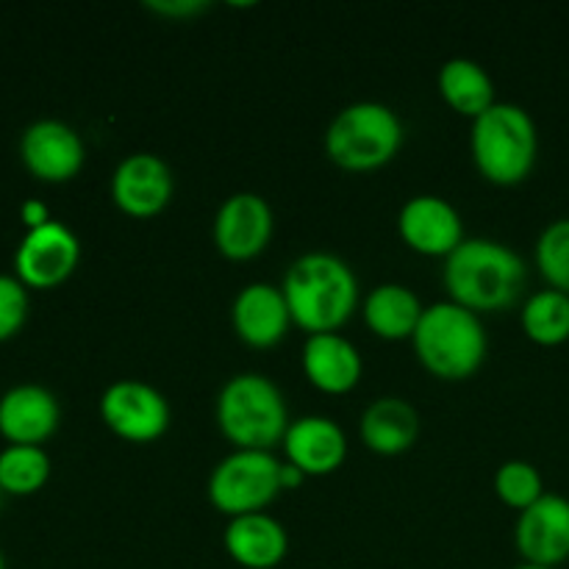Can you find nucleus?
<instances>
[{
  "mask_svg": "<svg viewBox=\"0 0 569 569\" xmlns=\"http://www.w3.org/2000/svg\"><path fill=\"white\" fill-rule=\"evenodd\" d=\"M292 322L309 333H333L350 320L359 303V278L353 267L326 250L298 256L283 276Z\"/></svg>",
  "mask_w": 569,
  "mask_h": 569,
  "instance_id": "1",
  "label": "nucleus"
},
{
  "mask_svg": "<svg viewBox=\"0 0 569 569\" xmlns=\"http://www.w3.org/2000/svg\"><path fill=\"white\" fill-rule=\"evenodd\" d=\"M442 281L453 303L476 315L500 311L520 298L526 283V261L506 242L472 237L445 259Z\"/></svg>",
  "mask_w": 569,
  "mask_h": 569,
  "instance_id": "2",
  "label": "nucleus"
},
{
  "mask_svg": "<svg viewBox=\"0 0 569 569\" xmlns=\"http://www.w3.org/2000/svg\"><path fill=\"white\" fill-rule=\"evenodd\" d=\"M217 426L237 450H270L289 431L287 398L261 372H237L217 392Z\"/></svg>",
  "mask_w": 569,
  "mask_h": 569,
  "instance_id": "3",
  "label": "nucleus"
},
{
  "mask_svg": "<svg viewBox=\"0 0 569 569\" xmlns=\"http://www.w3.org/2000/svg\"><path fill=\"white\" fill-rule=\"evenodd\" d=\"M411 342L422 367L445 381L476 376L489 350L481 317L453 300L426 306Z\"/></svg>",
  "mask_w": 569,
  "mask_h": 569,
  "instance_id": "4",
  "label": "nucleus"
},
{
  "mask_svg": "<svg viewBox=\"0 0 569 569\" xmlns=\"http://www.w3.org/2000/svg\"><path fill=\"white\" fill-rule=\"evenodd\" d=\"M470 148L487 181L515 187L531 176L539 153V133L531 111L498 100L472 120Z\"/></svg>",
  "mask_w": 569,
  "mask_h": 569,
  "instance_id": "5",
  "label": "nucleus"
},
{
  "mask_svg": "<svg viewBox=\"0 0 569 569\" xmlns=\"http://www.w3.org/2000/svg\"><path fill=\"white\" fill-rule=\"evenodd\" d=\"M403 144L398 111L378 100H359L339 111L326 131V153L333 164L353 172L383 167Z\"/></svg>",
  "mask_w": 569,
  "mask_h": 569,
  "instance_id": "6",
  "label": "nucleus"
},
{
  "mask_svg": "<svg viewBox=\"0 0 569 569\" xmlns=\"http://www.w3.org/2000/svg\"><path fill=\"white\" fill-rule=\"evenodd\" d=\"M281 492V461L270 450H233L209 476V500L228 517L264 511Z\"/></svg>",
  "mask_w": 569,
  "mask_h": 569,
  "instance_id": "7",
  "label": "nucleus"
},
{
  "mask_svg": "<svg viewBox=\"0 0 569 569\" xmlns=\"http://www.w3.org/2000/svg\"><path fill=\"white\" fill-rule=\"evenodd\" d=\"M100 417L126 442H156L170 428V403L150 383L122 378L100 395Z\"/></svg>",
  "mask_w": 569,
  "mask_h": 569,
  "instance_id": "8",
  "label": "nucleus"
},
{
  "mask_svg": "<svg viewBox=\"0 0 569 569\" xmlns=\"http://www.w3.org/2000/svg\"><path fill=\"white\" fill-rule=\"evenodd\" d=\"M81 259V244L78 237L59 220H50L44 226L31 228L22 237L17 248L14 264L20 272V281L28 287L48 289L70 278Z\"/></svg>",
  "mask_w": 569,
  "mask_h": 569,
  "instance_id": "9",
  "label": "nucleus"
},
{
  "mask_svg": "<svg viewBox=\"0 0 569 569\" xmlns=\"http://www.w3.org/2000/svg\"><path fill=\"white\" fill-rule=\"evenodd\" d=\"M276 217L259 192H233L214 217V244L222 256L244 261L270 244Z\"/></svg>",
  "mask_w": 569,
  "mask_h": 569,
  "instance_id": "10",
  "label": "nucleus"
},
{
  "mask_svg": "<svg viewBox=\"0 0 569 569\" xmlns=\"http://www.w3.org/2000/svg\"><path fill=\"white\" fill-rule=\"evenodd\" d=\"M515 542L526 565L553 567L569 559V500L565 495L545 492L515 526Z\"/></svg>",
  "mask_w": 569,
  "mask_h": 569,
  "instance_id": "11",
  "label": "nucleus"
},
{
  "mask_svg": "<svg viewBox=\"0 0 569 569\" xmlns=\"http://www.w3.org/2000/svg\"><path fill=\"white\" fill-rule=\"evenodd\" d=\"M176 192L170 164L156 153L126 156L111 176V198L126 214L153 217L164 209Z\"/></svg>",
  "mask_w": 569,
  "mask_h": 569,
  "instance_id": "12",
  "label": "nucleus"
},
{
  "mask_svg": "<svg viewBox=\"0 0 569 569\" xmlns=\"http://www.w3.org/2000/svg\"><path fill=\"white\" fill-rule=\"evenodd\" d=\"M398 231L411 250L448 259L465 242L459 209L439 194H415L398 214Z\"/></svg>",
  "mask_w": 569,
  "mask_h": 569,
  "instance_id": "13",
  "label": "nucleus"
},
{
  "mask_svg": "<svg viewBox=\"0 0 569 569\" xmlns=\"http://www.w3.org/2000/svg\"><path fill=\"white\" fill-rule=\"evenodd\" d=\"M22 161L42 181H67L87 159L83 139L61 120H39L26 128L20 142Z\"/></svg>",
  "mask_w": 569,
  "mask_h": 569,
  "instance_id": "14",
  "label": "nucleus"
},
{
  "mask_svg": "<svg viewBox=\"0 0 569 569\" xmlns=\"http://www.w3.org/2000/svg\"><path fill=\"white\" fill-rule=\"evenodd\" d=\"M231 320L233 331L239 333L242 342L253 345V348H272L287 337L289 326H292V311H289L281 287L253 281L233 298Z\"/></svg>",
  "mask_w": 569,
  "mask_h": 569,
  "instance_id": "15",
  "label": "nucleus"
},
{
  "mask_svg": "<svg viewBox=\"0 0 569 569\" xmlns=\"http://www.w3.org/2000/svg\"><path fill=\"white\" fill-rule=\"evenodd\" d=\"M287 461L306 472V476H328L339 470L348 456V437L339 428L337 420L322 415L300 417L289 422V431L283 437Z\"/></svg>",
  "mask_w": 569,
  "mask_h": 569,
  "instance_id": "16",
  "label": "nucleus"
},
{
  "mask_svg": "<svg viewBox=\"0 0 569 569\" xmlns=\"http://www.w3.org/2000/svg\"><path fill=\"white\" fill-rule=\"evenodd\" d=\"M59 400L50 389L20 383L0 398V433L14 445H39L59 428Z\"/></svg>",
  "mask_w": 569,
  "mask_h": 569,
  "instance_id": "17",
  "label": "nucleus"
},
{
  "mask_svg": "<svg viewBox=\"0 0 569 569\" xmlns=\"http://www.w3.org/2000/svg\"><path fill=\"white\" fill-rule=\"evenodd\" d=\"M228 556L244 569H272L289 553V533L264 511L231 517L222 533Z\"/></svg>",
  "mask_w": 569,
  "mask_h": 569,
  "instance_id": "18",
  "label": "nucleus"
},
{
  "mask_svg": "<svg viewBox=\"0 0 569 569\" xmlns=\"http://www.w3.org/2000/svg\"><path fill=\"white\" fill-rule=\"evenodd\" d=\"M361 353L342 333H311L303 345V372L317 389L345 395L361 381Z\"/></svg>",
  "mask_w": 569,
  "mask_h": 569,
  "instance_id": "19",
  "label": "nucleus"
},
{
  "mask_svg": "<svg viewBox=\"0 0 569 569\" xmlns=\"http://www.w3.org/2000/svg\"><path fill=\"white\" fill-rule=\"evenodd\" d=\"M359 428L367 448L381 456H398L420 437V415L406 398L387 395L367 406Z\"/></svg>",
  "mask_w": 569,
  "mask_h": 569,
  "instance_id": "20",
  "label": "nucleus"
},
{
  "mask_svg": "<svg viewBox=\"0 0 569 569\" xmlns=\"http://www.w3.org/2000/svg\"><path fill=\"white\" fill-rule=\"evenodd\" d=\"M426 306L420 303L415 289L403 283H381L365 300V320L370 331L383 339H411L415 337Z\"/></svg>",
  "mask_w": 569,
  "mask_h": 569,
  "instance_id": "21",
  "label": "nucleus"
},
{
  "mask_svg": "<svg viewBox=\"0 0 569 569\" xmlns=\"http://www.w3.org/2000/svg\"><path fill=\"white\" fill-rule=\"evenodd\" d=\"M439 92L465 117H481L489 106H495V83L489 72L478 61L456 56L448 59L439 70Z\"/></svg>",
  "mask_w": 569,
  "mask_h": 569,
  "instance_id": "22",
  "label": "nucleus"
},
{
  "mask_svg": "<svg viewBox=\"0 0 569 569\" xmlns=\"http://www.w3.org/2000/svg\"><path fill=\"white\" fill-rule=\"evenodd\" d=\"M522 331L531 342L556 348L569 342V295L559 289H539L522 306Z\"/></svg>",
  "mask_w": 569,
  "mask_h": 569,
  "instance_id": "23",
  "label": "nucleus"
},
{
  "mask_svg": "<svg viewBox=\"0 0 569 569\" xmlns=\"http://www.w3.org/2000/svg\"><path fill=\"white\" fill-rule=\"evenodd\" d=\"M50 476V459L39 445H11L0 453V489L11 495H33Z\"/></svg>",
  "mask_w": 569,
  "mask_h": 569,
  "instance_id": "24",
  "label": "nucleus"
},
{
  "mask_svg": "<svg viewBox=\"0 0 569 569\" xmlns=\"http://www.w3.org/2000/svg\"><path fill=\"white\" fill-rule=\"evenodd\" d=\"M533 256L548 287L569 295V217L553 220L539 233Z\"/></svg>",
  "mask_w": 569,
  "mask_h": 569,
  "instance_id": "25",
  "label": "nucleus"
},
{
  "mask_svg": "<svg viewBox=\"0 0 569 569\" xmlns=\"http://www.w3.org/2000/svg\"><path fill=\"white\" fill-rule=\"evenodd\" d=\"M495 489H498V498L506 506L526 511L528 506H533L545 495V481L531 461L511 459L503 461L495 472Z\"/></svg>",
  "mask_w": 569,
  "mask_h": 569,
  "instance_id": "26",
  "label": "nucleus"
},
{
  "mask_svg": "<svg viewBox=\"0 0 569 569\" xmlns=\"http://www.w3.org/2000/svg\"><path fill=\"white\" fill-rule=\"evenodd\" d=\"M28 315V292L22 281L0 276V339L14 337Z\"/></svg>",
  "mask_w": 569,
  "mask_h": 569,
  "instance_id": "27",
  "label": "nucleus"
},
{
  "mask_svg": "<svg viewBox=\"0 0 569 569\" xmlns=\"http://www.w3.org/2000/svg\"><path fill=\"white\" fill-rule=\"evenodd\" d=\"M150 11L156 14L176 17V20H183V17L200 14V11L209 9V0H144Z\"/></svg>",
  "mask_w": 569,
  "mask_h": 569,
  "instance_id": "28",
  "label": "nucleus"
},
{
  "mask_svg": "<svg viewBox=\"0 0 569 569\" xmlns=\"http://www.w3.org/2000/svg\"><path fill=\"white\" fill-rule=\"evenodd\" d=\"M20 217H22V222L28 226V231H31V228L44 226V222H50L48 206L39 203V200H26V203H22V209H20Z\"/></svg>",
  "mask_w": 569,
  "mask_h": 569,
  "instance_id": "29",
  "label": "nucleus"
},
{
  "mask_svg": "<svg viewBox=\"0 0 569 569\" xmlns=\"http://www.w3.org/2000/svg\"><path fill=\"white\" fill-rule=\"evenodd\" d=\"M306 478L309 476L300 467H295L292 461H281V492L283 489H298Z\"/></svg>",
  "mask_w": 569,
  "mask_h": 569,
  "instance_id": "30",
  "label": "nucleus"
},
{
  "mask_svg": "<svg viewBox=\"0 0 569 569\" xmlns=\"http://www.w3.org/2000/svg\"><path fill=\"white\" fill-rule=\"evenodd\" d=\"M515 569H553V567H539V565H520V567H515Z\"/></svg>",
  "mask_w": 569,
  "mask_h": 569,
  "instance_id": "31",
  "label": "nucleus"
},
{
  "mask_svg": "<svg viewBox=\"0 0 569 569\" xmlns=\"http://www.w3.org/2000/svg\"><path fill=\"white\" fill-rule=\"evenodd\" d=\"M0 569H3V556H0Z\"/></svg>",
  "mask_w": 569,
  "mask_h": 569,
  "instance_id": "32",
  "label": "nucleus"
},
{
  "mask_svg": "<svg viewBox=\"0 0 569 569\" xmlns=\"http://www.w3.org/2000/svg\"><path fill=\"white\" fill-rule=\"evenodd\" d=\"M0 492H3V489H0Z\"/></svg>",
  "mask_w": 569,
  "mask_h": 569,
  "instance_id": "33",
  "label": "nucleus"
}]
</instances>
